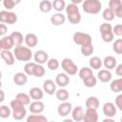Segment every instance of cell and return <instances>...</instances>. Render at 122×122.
<instances>
[{
	"mask_svg": "<svg viewBox=\"0 0 122 122\" xmlns=\"http://www.w3.org/2000/svg\"><path fill=\"white\" fill-rule=\"evenodd\" d=\"M66 15L69 20V22L72 25H77L81 21V13L79 11V8L77 5H74L72 3H70L66 7Z\"/></svg>",
	"mask_w": 122,
	"mask_h": 122,
	"instance_id": "6da1fadb",
	"label": "cell"
},
{
	"mask_svg": "<svg viewBox=\"0 0 122 122\" xmlns=\"http://www.w3.org/2000/svg\"><path fill=\"white\" fill-rule=\"evenodd\" d=\"M33 52L31 51V50L30 48H28L27 46H18V47H14L13 50V54L15 56V59L18 61H22V62H30V59L33 57Z\"/></svg>",
	"mask_w": 122,
	"mask_h": 122,
	"instance_id": "7a4b0ae2",
	"label": "cell"
},
{
	"mask_svg": "<svg viewBox=\"0 0 122 122\" xmlns=\"http://www.w3.org/2000/svg\"><path fill=\"white\" fill-rule=\"evenodd\" d=\"M10 107L12 111L11 115L15 120H22L23 118L26 117L27 111L25 109V106L23 104H21L19 101H17L16 99H13L10 101Z\"/></svg>",
	"mask_w": 122,
	"mask_h": 122,
	"instance_id": "3957f363",
	"label": "cell"
},
{
	"mask_svg": "<svg viewBox=\"0 0 122 122\" xmlns=\"http://www.w3.org/2000/svg\"><path fill=\"white\" fill-rule=\"evenodd\" d=\"M82 10L89 14H97L102 10V4L99 0H85L82 3Z\"/></svg>",
	"mask_w": 122,
	"mask_h": 122,
	"instance_id": "277c9868",
	"label": "cell"
},
{
	"mask_svg": "<svg viewBox=\"0 0 122 122\" xmlns=\"http://www.w3.org/2000/svg\"><path fill=\"white\" fill-rule=\"evenodd\" d=\"M112 26L110 23H102L99 26V31L101 34V38L106 43H111L113 41V31H112Z\"/></svg>",
	"mask_w": 122,
	"mask_h": 122,
	"instance_id": "5b68a950",
	"label": "cell"
},
{
	"mask_svg": "<svg viewBox=\"0 0 122 122\" xmlns=\"http://www.w3.org/2000/svg\"><path fill=\"white\" fill-rule=\"evenodd\" d=\"M61 68L68 75H74L78 71L77 65L69 57H66L61 61Z\"/></svg>",
	"mask_w": 122,
	"mask_h": 122,
	"instance_id": "8992f818",
	"label": "cell"
},
{
	"mask_svg": "<svg viewBox=\"0 0 122 122\" xmlns=\"http://www.w3.org/2000/svg\"><path fill=\"white\" fill-rule=\"evenodd\" d=\"M72 40H73V42L76 45H79L80 47L81 46H84V45H87V44L92 43V36L89 33L82 32V31H76V32H74L73 35H72Z\"/></svg>",
	"mask_w": 122,
	"mask_h": 122,
	"instance_id": "52a82bcc",
	"label": "cell"
},
{
	"mask_svg": "<svg viewBox=\"0 0 122 122\" xmlns=\"http://www.w3.org/2000/svg\"><path fill=\"white\" fill-rule=\"evenodd\" d=\"M0 22L3 24L13 25L17 22V14L13 11L3 10L0 11Z\"/></svg>",
	"mask_w": 122,
	"mask_h": 122,
	"instance_id": "ba28073f",
	"label": "cell"
},
{
	"mask_svg": "<svg viewBox=\"0 0 122 122\" xmlns=\"http://www.w3.org/2000/svg\"><path fill=\"white\" fill-rule=\"evenodd\" d=\"M72 105L71 103L66 101V102H61L58 107H57V113L59 116L62 117H66L67 115H69L70 113H71L72 111Z\"/></svg>",
	"mask_w": 122,
	"mask_h": 122,
	"instance_id": "9c48e42d",
	"label": "cell"
},
{
	"mask_svg": "<svg viewBox=\"0 0 122 122\" xmlns=\"http://www.w3.org/2000/svg\"><path fill=\"white\" fill-rule=\"evenodd\" d=\"M102 112H103V113H104L107 117H109V118H113V117L116 115L117 108H116V106H115L114 103H112V102H106V103L103 105Z\"/></svg>",
	"mask_w": 122,
	"mask_h": 122,
	"instance_id": "30bf717a",
	"label": "cell"
},
{
	"mask_svg": "<svg viewBox=\"0 0 122 122\" xmlns=\"http://www.w3.org/2000/svg\"><path fill=\"white\" fill-rule=\"evenodd\" d=\"M33 59H34V62L39 64V65H43V64H46L48 63L49 61V54L47 51H43V50H39V51H36L33 54Z\"/></svg>",
	"mask_w": 122,
	"mask_h": 122,
	"instance_id": "8fae6325",
	"label": "cell"
},
{
	"mask_svg": "<svg viewBox=\"0 0 122 122\" xmlns=\"http://www.w3.org/2000/svg\"><path fill=\"white\" fill-rule=\"evenodd\" d=\"M71 82L70 76L65 72H60L55 76V83L60 88H66Z\"/></svg>",
	"mask_w": 122,
	"mask_h": 122,
	"instance_id": "7c38bea8",
	"label": "cell"
},
{
	"mask_svg": "<svg viewBox=\"0 0 122 122\" xmlns=\"http://www.w3.org/2000/svg\"><path fill=\"white\" fill-rule=\"evenodd\" d=\"M43 91L49 95H52L56 92V83L51 79H47L43 83Z\"/></svg>",
	"mask_w": 122,
	"mask_h": 122,
	"instance_id": "4fadbf2b",
	"label": "cell"
},
{
	"mask_svg": "<svg viewBox=\"0 0 122 122\" xmlns=\"http://www.w3.org/2000/svg\"><path fill=\"white\" fill-rule=\"evenodd\" d=\"M14 47V42L10 35L3 36L0 39V49L2 51H10Z\"/></svg>",
	"mask_w": 122,
	"mask_h": 122,
	"instance_id": "5bb4252c",
	"label": "cell"
},
{
	"mask_svg": "<svg viewBox=\"0 0 122 122\" xmlns=\"http://www.w3.org/2000/svg\"><path fill=\"white\" fill-rule=\"evenodd\" d=\"M29 110L33 114H40L45 110V104L42 101H32L29 105Z\"/></svg>",
	"mask_w": 122,
	"mask_h": 122,
	"instance_id": "9a60e30c",
	"label": "cell"
},
{
	"mask_svg": "<svg viewBox=\"0 0 122 122\" xmlns=\"http://www.w3.org/2000/svg\"><path fill=\"white\" fill-rule=\"evenodd\" d=\"M98 118H99V115L97 113V110L87 109L85 111L83 121L84 122H98Z\"/></svg>",
	"mask_w": 122,
	"mask_h": 122,
	"instance_id": "2e32d148",
	"label": "cell"
},
{
	"mask_svg": "<svg viewBox=\"0 0 122 122\" xmlns=\"http://www.w3.org/2000/svg\"><path fill=\"white\" fill-rule=\"evenodd\" d=\"M85 112L83 110L82 106H76L71 111V119L74 122H81L83 121Z\"/></svg>",
	"mask_w": 122,
	"mask_h": 122,
	"instance_id": "e0dca14e",
	"label": "cell"
},
{
	"mask_svg": "<svg viewBox=\"0 0 122 122\" xmlns=\"http://www.w3.org/2000/svg\"><path fill=\"white\" fill-rule=\"evenodd\" d=\"M112 78V74L111 72V71L107 70V69H102L99 70L97 72V79L103 83H108L111 82Z\"/></svg>",
	"mask_w": 122,
	"mask_h": 122,
	"instance_id": "ac0fdd59",
	"label": "cell"
},
{
	"mask_svg": "<svg viewBox=\"0 0 122 122\" xmlns=\"http://www.w3.org/2000/svg\"><path fill=\"white\" fill-rule=\"evenodd\" d=\"M1 58L8 66H12L15 62V56L10 51H1Z\"/></svg>",
	"mask_w": 122,
	"mask_h": 122,
	"instance_id": "d6986e66",
	"label": "cell"
},
{
	"mask_svg": "<svg viewBox=\"0 0 122 122\" xmlns=\"http://www.w3.org/2000/svg\"><path fill=\"white\" fill-rule=\"evenodd\" d=\"M29 94L33 101H41L44 96V91L41 88L33 87L29 91Z\"/></svg>",
	"mask_w": 122,
	"mask_h": 122,
	"instance_id": "ffe728a7",
	"label": "cell"
},
{
	"mask_svg": "<svg viewBox=\"0 0 122 122\" xmlns=\"http://www.w3.org/2000/svg\"><path fill=\"white\" fill-rule=\"evenodd\" d=\"M103 66L105 67V69L111 71L112 69H115L117 66V61L116 58L112 55H107L104 59H103Z\"/></svg>",
	"mask_w": 122,
	"mask_h": 122,
	"instance_id": "44dd1931",
	"label": "cell"
},
{
	"mask_svg": "<svg viewBox=\"0 0 122 122\" xmlns=\"http://www.w3.org/2000/svg\"><path fill=\"white\" fill-rule=\"evenodd\" d=\"M50 21L53 26H61L65 23L66 16L62 12H55L53 15L51 16Z\"/></svg>",
	"mask_w": 122,
	"mask_h": 122,
	"instance_id": "7402d4cb",
	"label": "cell"
},
{
	"mask_svg": "<svg viewBox=\"0 0 122 122\" xmlns=\"http://www.w3.org/2000/svg\"><path fill=\"white\" fill-rule=\"evenodd\" d=\"M25 43H26L27 47L30 48V49L36 47L37 44H38V38H37L36 34L31 33V32L27 33L25 35Z\"/></svg>",
	"mask_w": 122,
	"mask_h": 122,
	"instance_id": "603a6c76",
	"label": "cell"
},
{
	"mask_svg": "<svg viewBox=\"0 0 122 122\" xmlns=\"http://www.w3.org/2000/svg\"><path fill=\"white\" fill-rule=\"evenodd\" d=\"M13 82L17 86H24L28 82V75L25 72H16L13 75Z\"/></svg>",
	"mask_w": 122,
	"mask_h": 122,
	"instance_id": "cb8c5ba5",
	"label": "cell"
},
{
	"mask_svg": "<svg viewBox=\"0 0 122 122\" xmlns=\"http://www.w3.org/2000/svg\"><path fill=\"white\" fill-rule=\"evenodd\" d=\"M100 101L96 96H89L86 100V108L87 109H92V110H97L99 107Z\"/></svg>",
	"mask_w": 122,
	"mask_h": 122,
	"instance_id": "d4e9b609",
	"label": "cell"
},
{
	"mask_svg": "<svg viewBox=\"0 0 122 122\" xmlns=\"http://www.w3.org/2000/svg\"><path fill=\"white\" fill-rule=\"evenodd\" d=\"M14 42V46L15 47H18V46H22L23 42H25V36H23V34L20 32V31H12L10 34Z\"/></svg>",
	"mask_w": 122,
	"mask_h": 122,
	"instance_id": "484cf974",
	"label": "cell"
},
{
	"mask_svg": "<svg viewBox=\"0 0 122 122\" xmlns=\"http://www.w3.org/2000/svg\"><path fill=\"white\" fill-rule=\"evenodd\" d=\"M55 96L60 102H66V101H68V99L70 97V92L65 88H60L56 91Z\"/></svg>",
	"mask_w": 122,
	"mask_h": 122,
	"instance_id": "4316f807",
	"label": "cell"
},
{
	"mask_svg": "<svg viewBox=\"0 0 122 122\" xmlns=\"http://www.w3.org/2000/svg\"><path fill=\"white\" fill-rule=\"evenodd\" d=\"M110 89L112 92H122V77L112 80L110 84Z\"/></svg>",
	"mask_w": 122,
	"mask_h": 122,
	"instance_id": "83f0119b",
	"label": "cell"
},
{
	"mask_svg": "<svg viewBox=\"0 0 122 122\" xmlns=\"http://www.w3.org/2000/svg\"><path fill=\"white\" fill-rule=\"evenodd\" d=\"M89 65L92 70H100L103 66V60L98 56H92L89 61Z\"/></svg>",
	"mask_w": 122,
	"mask_h": 122,
	"instance_id": "f1b7e54d",
	"label": "cell"
},
{
	"mask_svg": "<svg viewBox=\"0 0 122 122\" xmlns=\"http://www.w3.org/2000/svg\"><path fill=\"white\" fill-rule=\"evenodd\" d=\"M15 99L17 101H19L21 104H23L24 106H27V105H30V94L28 93H25V92H19L16 94L15 96Z\"/></svg>",
	"mask_w": 122,
	"mask_h": 122,
	"instance_id": "f546056e",
	"label": "cell"
},
{
	"mask_svg": "<svg viewBox=\"0 0 122 122\" xmlns=\"http://www.w3.org/2000/svg\"><path fill=\"white\" fill-rule=\"evenodd\" d=\"M39 10L44 13H48L52 10V2L49 0H43L39 3Z\"/></svg>",
	"mask_w": 122,
	"mask_h": 122,
	"instance_id": "4dcf8cb0",
	"label": "cell"
},
{
	"mask_svg": "<svg viewBox=\"0 0 122 122\" xmlns=\"http://www.w3.org/2000/svg\"><path fill=\"white\" fill-rule=\"evenodd\" d=\"M66 2L64 0H53L52 1V9L56 12H62L64 10H66Z\"/></svg>",
	"mask_w": 122,
	"mask_h": 122,
	"instance_id": "1f68e13d",
	"label": "cell"
},
{
	"mask_svg": "<svg viewBox=\"0 0 122 122\" xmlns=\"http://www.w3.org/2000/svg\"><path fill=\"white\" fill-rule=\"evenodd\" d=\"M78 74H79V77L81 80H84L92 75H93V72H92V70L90 68V67H82L79 71H78Z\"/></svg>",
	"mask_w": 122,
	"mask_h": 122,
	"instance_id": "d6a6232c",
	"label": "cell"
},
{
	"mask_svg": "<svg viewBox=\"0 0 122 122\" xmlns=\"http://www.w3.org/2000/svg\"><path fill=\"white\" fill-rule=\"evenodd\" d=\"M93 51H94V49H93L92 43L87 44V45H84V46H81L80 47V51H81L82 55H84L86 57L91 56L93 53Z\"/></svg>",
	"mask_w": 122,
	"mask_h": 122,
	"instance_id": "836d02e7",
	"label": "cell"
},
{
	"mask_svg": "<svg viewBox=\"0 0 122 122\" xmlns=\"http://www.w3.org/2000/svg\"><path fill=\"white\" fill-rule=\"evenodd\" d=\"M26 122H48V119L46 116L42 114H30L27 117Z\"/></svg>",
	"mask_w": 122,
	"mask_h": 122,
	"instance_id": "e575fe53",
	"label": "cell"
},
{
	"mask_svg": "<svg viewBox=\"0 0 122 122\" xmlns=\"http://www.w3.org/2000/svg\"><path fill=\"white\" fill-rule=\"evenodd\" d=\"M11 114H12V111L10 106H7V105L0 106V117L1 118H3V119L9 118Z\"/></svg>",
	"mask_w": 122,
	"mask_h": 122,
	"instance_id": "d590c367",
	"label": "cell"
},
{
	"mask_svg": "<svg viewBox=\"0 0 122 122\" xmlns=\"http://www.w3.org/2000/svg\"><path fill=\"white\" fill-rule=\"evenodd\" d=\"M102 17H103V19H104L105 21L111 22V21H112V20L114 19L115 15H114V12H113V10H112V9L106 8V9L103 10V12H102Z\"/></svg>",
	"mask_w": 122,
	"mask_h": 122,
	"instance_id": "8d00e7d4",
	"label": "cell"
},
{
	"mask_svg": "<svg viewBox=\"0 0 122 122\" xmlns=\"http://www.w3.org/2000/svg\"><path fill=\"white\" fill-rule=\"evenodd\" d=\"M82 81H83V84H84L85 87L93 88L97 84V77H95L94 75H92V76H90V77H88V78H86V79H84Z\"/></svg>",
	"mask_w": 122,
	"mask_h": 122,
	"instance_id": "74e56055",
	"label": "cell"
},
{
	"mask_svg": "<svg viewBox=\"0 0 122 122\" xmlns=\"http://www.w3.org/2000/svg\"><path fill=\"white\" fill-rule=\"evenodd\" d=\"M45 73H46V70L43 67V65H39V64L36 63V65L34 67V70H33V76L40 78V77L44 76Z\"/></svg>",
	"mask_w": 122,
	"mask_h": 122,
	"instance_id": "f35d334b",
	"label": "cell"
},
{
	"mask_svg": "<svg viewBox=\"0 0 122 122\" xmlns=\"http://www.w3.org/2000/svg\"><path fill=\"white\" fill-rule=\"evenodd\" d=\"M112 51L117 54H122V38L114 40L112 43Z\"/></svg>",
	"mask_w": 122,
	"mask_h": 122,
	"instance_id": "ab89813d",
	"label": "cell"
},
{
	"mask_svg": "<svg viewBox=\"0 0 122 122\" xmlns=\"http://www.w3.org/2000/svg\"><path fill=\"white\" fill-rule=\"evenodd\" d=\"M59 66H60V63L56 58H50L47 63V67L51 71H56L59 68Z\"/></svg>",
	"mask_w": 122,
	"mask_h": 122,
	"instance_id": "60d3db41",
	"label": "cell"
},
{
	"mask_svg": "<svg viewBox=\"0 0 122 122\" xmlns=\"http://www.w3.org/2000/svg\"><path fill=\"white\" fill-rule=\"evenodd\" d=\"M20 3V1L19 0H17V1H14V0H4L3 1V6H4V8L6 9V10H9V11H10L17 4H19Z\"/></svg>",
	"mask_w": 122,
	"mask_h": 122,
	"instance_id": "b9f144b4",
	"label": "cell"
},
{
	"mask_svg": "<svg viewBox=\"0 0 122 122\" xmlns=\"http://www.w3.org/2000/svg\"><path fill=\"white\" fill-rule=\"evenodd\" d=\"M36 63L35 62H28L24 66V72L27 75H32L33 76V70L35 67Z\"/></svg>",
	"mask_w": 122,
	"mask_h": 122,
	"instance_id": "7bdbcfd3",
	"label": "cell"
},
{
	"mask_svg": "<svg viewBox=\"0 0 122 122\" xmlns=\"http://www.w3.org/2000/svg\"><path fill=\"white\" fill-rule=\"evenodd\" d=\"M122 4V2L120 0H110L109 1V8L112 9V10H114L116 8H118L120 5Z\"/></svg>",
	"mask_w": 122,
	"mask_h": 122,
	"instance_id": "ee69618b",
	"label": "cell"
},
{
	"mask_svg": "<svg viewBox=\"0 0 122 122\" xmlns=\"http://www.w3.org/2000/svg\"><path fill=\"white\" fill-rule=\"evenodd\" d=\"M114 103H115L116 108H117L119 111L122 112V93H119V94L115 97V99H114Z\"/></svg>",
	"mask_w": 122,
	"mask_h": 122,
	"instance_id": "f6af8a7d",
	"label": "cell"
},
{
	"mask_svg": "<svg viewBox=\"0 0 122 122\" xmlns=\"http://www.w3.org/2000/svg\"><path fill=\"white\" fill-rule=\"evenodd\" d=\"M112 31H113V34L117 36H122V24H116L112 28Z\"/></svg>",
	"mask_w": 122,
	"mask_h": 122,
	"instance_id": "bcb514c9",
	"label": "cell"
},
{
	"mask_svg": "<svg viewBox=\"0 0 122 122\" xmlns=\"http://www.w3.org/2000/svg\"><path fill=\"white\" fill-rule=\"evenodd\" d=\"M8 32V27L6 26V24H3L1 23L0 24V35L3 37V36H6V33Z\"/></svg>",
	"mask_w": 122,
	"mask_h": 122,
	"instance_id": "7dc6e473",
	"label": "cell"
},
{
	"mask_svg": "<svg viewBox=\"0 0 122 122\" xmlns=\"http://www.w3.org/2000/svg\"><path fill=\"white\" fill-rule=\"evenodd\" d=\"M113 12H114L115 17L122 18V4H121V5H120L118 8H116V9L113 10Z\"/></svg>",
	"mask_w": 122,
	"mask_h": 122,
	"instance_id": "c3c4849f",
	"label": "cell"
},
{
	"mask_svg": "<svg viewBox=\"0 0 122 122\" xmlns=\"http://www.w3.org/2000/svg\"><path fill=\"white\" fill-rule=\"evenodd\" d=\"M115 73H116V75L122 77V63L116 66V68H115Z\"/></svg>",
	"mask_w": 122,
	"mask_h": 122,
	"instance_id": "681fc988",
	"label": "cell"
},
{
	"mask_svg": "<svg viewBox=\"0 0 122 122\" xmlns=\"http://www.w3.org/2000/svg\"><path fill=\"white\" fill-rule=\"evenodd\" d=\"M0 93H1V98H0V102H3L5 100V93L3 90H0Z\"/></svg>",
	"mask_w": 122,
	"mask_h": 122,
	"instance_id": "f907efd6",
	"label": "cell"
},
{
	"mask_svg": "<svg viewBox=\"0 0 122 122\" xmlns=\"http://www.w3.org/2000/svg\"><path fill=\"white\" fill-rule=\"evenodd\" d=\"M102 122H115V120H114L113 118H109V117H107V118L103 119Z\"/></svg>",
	"mask_w": 122,
	"mask_h": 122,
	"instance_id": "816d5d0a",
	"label": "cell"
},
{
	"mask_svg": "<svg viewBox=\"0 0 122 122\" xmlns=\"http://www.w3.org/2000/svg\"><path fill=\"white\" fill-rule=\"evenodd\" d=\"M71 3H72V4H74V5H77V4H79V3H83L82 2V0H71Z\"/></svg>",
	"mask_w": 122,
	"mask_h": 122,
	"instance_id": "f5cc1de1",
	"label": "cell"
},
{
	"mask_svg": "<svg viewBox=\"0 0 122 122\" xmlns=\"http://www.w3.org/2000/svg\"><path fill=\"white\" fill-rule=\"evenodd\" d=\"M62 122H74L72 119H71V118H66V119H64Z\"/></svg>",
	"mask_w": 122,
	"mask_h": 122,
	"instance_id": "db71d44e",
	"label": "cell"
},
{
	"mask_svg": "<svg viewBox=\"0 0 122 122\" xmlns=\"http://www.w3.org/2000/svg\"><path fill=\"white\" fill-rule=\"evenodd\" d=\"M120 122H122V116H121V118H120Z\"/></svg>",
	"mask_w": 122,
	"mask_h": 122,
	"instance_id": "11a10c76",
	"label": "cell"
},
{
	"mask_svg": "<svg viewBox=\"0 0 122 122\" xmlns=\"http://www.w3.org/2000/svg\"><path fill=\"white\" fill-rule=\"evenodd\" d=\"M48 122H55V121H48Z\"/></svg>",
	"mask_w": 122,
	"mask_h": 122,
	"instance_id": "9f6ffc18",
	"label": "cell"
}]
</instances>
